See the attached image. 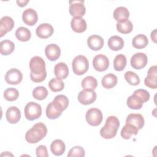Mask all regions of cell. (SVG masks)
I'll return each instance as SVG.
<instances>
[{
  "label": "cell",
  "instance_id": "cell-1",
  "mask_svg": "<svg viewBox=\"0 0 157 157\" xmlns=\"http://www.w3.org/2000/svg\"><path fill=\"white\" fill-rule=\"evenodd\" d=\"M47 133L45 124L39 122L36 123L25 134V140L29 144H36L41 140Z\"/></svg>",
  "mask_w": 157,
  "mask_h": 157
},
{
  "label": "cell",
  "instance_id": "cell-2",
  "mask_svg": "<svg viewBox=\"0 0 157 157\" xmlns=\"http://www.w3.org/2000/svg\"><path fill=\"white\" fill-rule=\"evenodd\" d=\"M120 121L115 116H109L105 123V125L100 129V135L102 137L110 139L113 138L120 126Z\"/></svg>",
  "mask_w": 157,
  "mask_h": 157
},
{
  "label": "cell",
  "instance_id": "cell-3",
  "mask_svg": "<svg viewBox=\"0 0 157 157\" xmlns=\"http://www.w3.org/2000/svg\"><path fill=\"white\" fill-rule=\"evenodd\" d=\"M72 67L75 74L82 75L86 73L88 69V60L86 57L83 55H77L72 61Z\"/></svg>",
  "mask_w": 157,
  "mask_h": 157
},
{
  "label": "cell",
  "instance_id": "cell-4",
  "mask_svg": "<svg viewBox=\"0 0 157 157\" xmlns=\"http://www.w3.org/2000/svg\"><path fill=\"white\" fill-rule=\"evenodd\" d=\"M25 115L27 120L33 121L39 118L42 115L41 105L35 102H29L24 109Z\"/></svg>",
  "mask_w": 157,
  "mask_h": 157
},
{
  "label": "cell",
  "instance_id": "cell-5",
  "mask_svg": "<svg viewBox=\"0 0 157 157\" xmlns=\"http://www.w3.org/2000/svg\"><path fill=\"white\" fill-rule=\"evenodd\" d=\"M87 123L94 126H98L102 121V113L98 108H91L86 111L85 115Z\"/></svg>",
  "mask_w": 157,
  "mask_h": 157
},
{
  "label": "cell",
  "instance_id": "cell-6",
  "mask_svg": "<svg viewBox=\"0 0 157 157\" xmlns=\"http://www.w3.org/2000/svg\"><path fill=\"white\" fill-rule=\"evenodd\" d=\"M29 68L31 72L38 75L42 74L46 72L45 63L42 58L39 56H33L29 61Z\"/></svg>",
  "mask_w": 157,
  "mask_h": 157
},
{
  "label": "cell",
  "instance_id": "cell-7",
  "mask_svg": "<svg viewBox=\"0 0 157 157\" xmlns=\"http://www.w3.org/2000/svg\"><path fill=\"white\" fill-rule=\"evenodd\" d=\"M69 12L73 17H82L86 12L83 0L69 1Z\"/></svg>",
  "mask_w": 157,
  "mask_h": 157
},
{
  "label": "cell",
  "instance_id": "cell-8",
  "mask_svg": "<svg viewBox=\"0 0 157 157\" xmlns=\"http://www.w3.org/2000/svg\"><path fill=\"white\" fill-rule=\"evenodd\" d=\"M96 93L94 90L83 89L78 94L79 102L83 105H88L94 102L96 99Z\"/></svg>",
  "mask_w": 157,
  "mask_h": 157
},
{
  "label": "cell",
  "instance_id": "cell-9",
  "mask_svg": "<svg viewBox=\"0 0 157 157\" xmlns=\"http://www.w3.org/2000/svg\"><path fill=\"white\" fill-rule=\"evenodd\" d=\"M93 66L94 69L97 71H105L109 66V60L105 55L98 54L93 58Z\"/></svg>",
  "mask_w": 157,
  "mask_h": 157
},
{
  "label": "cell",
  "instance_id": "cell-10",
  "mask_svg": "<svg viewBox=\"0 0 157 157\" xmlns=\"http://www.w3.org/2000/svg\"><path fill=\"white\" fill-rule=\"evenodd\" d=\"M23 78L21 72L16 69L12 68L7 71L5 75V80L8 84L17 85L20 83Z\"/></svg>",
  "mask_w": 157,
  "mask_h": 157
},
{
  "label": "cell",
  "instance_id": "cell-11",
  "mask_svg": "<svg viewBox=\"0 0 157 157\" xmlns=\"http://www.w3.org/2000/svg\"><path fill=\"white\" fill-rule=\"evenodd\" d=\"M147 56L144 53H136L131 58V65L135 69H141L147 64Z\"/></svg>",
  "mask_w": 157,
  "mask_h": 157
},
{
  "label": "cell",
  "instance_id": "cell-12",
  "mask_svg": "<svg viewBox=\"0 0 157 157\" xmlns=\"http://www.w3.org/2000/svg\"><path fill=\"white\" fill-rule=\"evenodd\" d=\"M157 67L156 66H151L147 72V76L145 78V85L152 89L157 88Z\"/></svg>",
  "mask_w": 157,
  "mask_h": 157
},
{
  "label": "cell",
  "instance_id": "cell-13",
  "mask_svg": "<svg viewBox=\"0 0 157 157\" xmlns=\"http://www.w3.org/2000/svg\"><path fill=\"white\" fill-rule=\"evenodd\" d=\"M23 22L29 26L34 25L38 20V15L35 10L32 8H28L22 13Z\"/></svg>",
  "mask_w": 157,
  "mask_h": 157
},
{
  "label": "cell",
  "instance_id": "cell-14",
  "mask_svg": "<svg viewBox=\"0 0 157 157\" xmlns=\"http://www.w3.org/2000/svg\"><path fill=\"white\" fill-rule=\"evenodd\" d=\"M45 53L47 58L52 61L57 60L61 55V49L59 47L55 44H50L46 46Z\"/></svg>",
  "mask_w": 157,
  "mask_h": 157
},
{
  "label": "cell",
  "instance_id": "cell-15",
  "mask_svg": "<svg viewBox=\"0 0 157 157\" xmlns=\"http://www.w3.org/2000/svg\"><path fill=\"white\" fill-rule=\"evenodd\" d=\"M53 26L47 23H44L39 25L36 30V35L42 39H47L50 37L53 34Z\"/></svg>",
  "mask_w": 157,
  "mask_h": 157
},
{
  "label": "cell",
  "instance_id": "cell-16",
  "mask_svg": "<svg viewBox=\"0 0 157 157\" xmlns=\"http://www.w3.org/2000/svg\"><path fill=\"white\" fill-rule=\"evenodd\" d=\"M52 103L57 111L62 113L63 111L69 105V99L66 96L59 94L55 97Z\"/></svg>",
  "mask_w": 157,
  "mask_h": 157
},
{
  "label": "cell",
  "instance_id": "cell-17",
  "mask_svg": "<svg viewBox=\"0 0 157 157\" xmlns=\"http://www.w3.org/2000/svg\"><path fill=\"white\" fill-rule=\"evenodd\" d=\"M145 123L144 118L141 114L130 113L126 119V124H130L137 128L139 130L141 129Z\"/></svg>",
  "mask_w": 157,
  "mask_h": 157
},
{
  "label": "cell",
  "instance_id": "cell-18",
  "mask_svg": "<svg viewBox=\"0 0 157 157\" xmlns=\"http://www.w3.org/2000/svg\"><path fill=\"white\" fill-rule=\"evenodd\" d=\"M14 26L13 20L9 17L4 16L0 20V37H2L7 33L10 31Z\"/></svg>",
  "mask_w": 157,
  "mask_h": 157
},
{
  "label": "cell",
  "instance_id": "cell-19",
  "mask_svg": "<svg viewBox=\"0 0 157 157\" xmlns=\"http://www.w3.org/2000/svg\"><path fill=\"white\" fill-rule=\"evenodd\" d=\"M6 119L11 124L17 123L21 118V112L17 107H9L6 113Z\"/></svg>",
  "mask_w": 157,
  "mask_h": 157
},
{
  "label": "cell",
  "instance_id": "cell-20",
  "mask_svg": "<svg viewBox=\"0 0 157 157\" xmlns=\"http://www.w3.org/2000/svg\"><path fill=\"white\" fill-rule=\"evenodd\" d=\"M87 44L92 50H99L104 45V39L99 35H91L87 39Z\"/></svg>",
  "mask_w": 157,
  "mask_h": 157
},
{
  "label": "cell",
  "instance_id": "cell-21",
  "mask_svg": "<svg viewBox=\"0 0 157 157\" xmlns=\"http://www.w3.org/2000/svg\"><path fill=\"white\" fill-rule=\"evenodd\" d=\"M113 17L118 23H123L128 20L129 12L128 9L123 6L117 7L113 12Z\"/></svg>",
  "mask_w": 157,
  "mask_h": 157
},
{
  "label": "cell",
  "instance_id": "cell-22",
  "mask_svg": "<svg viewBox=\"0 0 157 157\" xmlns=\"http://www.w3.org/2000/svg\"><path fill=\"white\" fill-rule=\"evenodd\" d=\"M71 28L76 33H83L86 29V21L82 17H73L71 21Z\"/></svg>",
  "mask_w": 157,
  "mask_h": 157
},
{
  "label": "cell",
  "instance_id": "cell-23",
  "mask_svg": "<svg viewBox=\"0 0 157 157\" xmlns=\"http://www.w3.org/2000/svg\"><path fill=\"white\" fill-rule=\"evenodd\" d=\"M54 74L58 78H66L69 75V69L67 64L63 62L57 63L54 67Z\"/></svg>",
  "mask_w": 157,
  "mask_h": 157
},
{
  "label": "cell",
  "instance_id": "cell-24",
  "mask_svg": "<svg viewBox=\"0 0 157 157\" xmlns=\"http://www.w3.org/2000/svg\"><path fill=\"white\" fill-rule=\"evenodd\" d=\"M50 150L53 155L56 156H61L65 151L66 145L62 140L56 139L52 142L50 145Z\"/></svg>",
  "mask_w": 157,
  "mask_h": 157
},
{
  "label": "cell",
  "instance_id": "cell-25",
  "mask_svg": "<svg viewBox=\"0 0 157 157\" xmlns=\"http://www.w3.org/2000/svg\"><path fill=\"white\" fill-rule=\"evenodd\" d=\"M144 102L136 94H132V95L129 96L126 101V104L128 107L131 109L134 110H139L140 109Z\"/></svg>",
  "mask_w": 157,
  "mask_h": 157
},
{
  "label": "cell",
  "instance_id": "cell-26",
  "mask_svg": "<svg viewBox=\"0 0 157 157\" xmlns=\"http://www.w3.org/2000/svg\"><path fill=\"white\" fill-rule=\"evenodd\" d=\"M107 44L110 49L112 50L118 51L123 47L124 40L120 36H112L109 39Z\"/></svg>",
  "mask_w": 157,
  "mask_h": 157
},
{
  "label": "cell",
  "instance_id": "cell-27",
  "mask_svg": "<svg viewBox=\"0 0 157 157\" xmlns=\"http://www.w3.org/2000/svg\"><path fill=\"white\" fill-rule=\"evenodd\" d=\"M118 82L117 77L112 73L105 75L101 80V83L103 87L107 89H110L114 87Z\"/></svg>",
  "mask_w": 157,
  "mask_h": 157
},
{
  "label": "cell",
  "instance_id": "cell-28",
  "mask_svg": "<svg viewBox=\"0 0 157 157\" xmlns=\"http://www.w3.org/2000/svg\"><path fill=\"white\" fill-rule=\"evenodd\" d=\"M139 129L130 124H126L121 130V136L124 139H129L132 136L137 134Z\"/></svg>",
  "mask_w": 157,
  "mask_h": 157
},
{
  "label": "cell",
  "instance_id": "cell-29",
  "mask_svg": "<svg viewBox=\"0 0 157 157\" xmlns=\"http://www.w3.org/2000/svg\"><path fill=\"white\" fill-rule=\"evenodd\" d=\"M15 49L14 43L10 40H4L0 42V53L2 55L11 54Z\"/></svg>",
  "mask_w": 157,
  "mask_h": 157
},
{
  "label": "cell",
  "instance_id": "cell-30",
  "mask_svg": "<svg viewBox=\"0 0 157 157\" xmlns=\"http://www.w3.org/2000/svg\"><path fill=\"white\" fill-rule=\"evenodd\" d=\"M148 44V38L144 34H137L132 39V45L134 48L137 49H142L145 48Z\"/></svg>",
  "mask_w": 157,
  "mask_h": 157
},
{
  "label": "cell",
  "instance_id": "cell-31",
  "mask_svg": "<svg viewBox=\"0 0 157 157\" xmlns=\"http://www.w3.org/2000/svg\"><path fill=\"white\" fill-rule=\"evenodd\" d=\"M15 35L17 39L21 42L28 41L31 37V33L29 29L23 26L18 28L15 31Z\"/></svg>",
  "mask_w": 157,
  "mask_h": 157
},
{
  "label": "cell",
  "instance_id": "cell-32",
  "mask_svg": "<svg viewBox=\"0 0 157 157\" xmlns=\"http://www.w3.org/2000/svg\"><path fill=\"white\" fill-rule=\"evenodd\" d=\"M126 65V58L123 54L117 55L113 60V67L115 71H123Z\"/></svg>",
  "mask_w": 157,
  "mask_h": 157
},
{
  "label": "cell",
  "instance_id": "cell-33",
  "mask_svg": "<svg viewBox=\"0 0 157 157\" xmlns=\"http://www.w3.org/2000/svg\"><path fill=\"white\" fill-rule=\"evenodd\" d=\"M82 86L83 89L94 90L98 85L97 80L93 76H87L82 81Z\"/></svg>",
  "mask_w": 157,
  "mask_h": 157
},
{
  "label": "cell",
  "instance_id": "cell-34",
  "mask_svg": "<svg viewBox=\"0 0 157 157\" xmlns=\"http://www.w3.org/2000/svg\"><path fill=\"white\" fill-rule=\"evenodd\" d=\"M49 88L53 92L62 91L64 87V83L63 80L58 78H53L48 82Z\"/></svg>",
  "mask_w": 157,
  "mask_h": 157
},
{
  "label": "cell",
  "instance_id": "cell-35",
  "mask_svg": "<svg viewBox=\"0 0 157 157\" xmlns=\"http://www.w3.org/2000/svg\"><path fill=\"white\" fill-rule=\"evenodd\" d=\"M33 96L37 100H43L48 95V91L47 88L43 86L36 87L33 91Z\"/></svg>",
  "mask_w": 157,
  "mask_h": 157
},
{
  "label": "cell",
  "instance_id": "cell-36",
  "mask_svg": "<svg viewBox=\"0 0 157 157\" xmlns=\"http://www.w3.org/2000/svg\"><path fill=\"white\" fill-rule=\"evenodd\" d=\"M116 26L117 31L122 34H128L131 33L133 29V25L129 20L123 23H117Z\"/></svg>",
  "mask_w": 157,
  "mask_h": 157
},
{
  "label": "cell",
  "instance_id": "cell-37",
  "mask_svg": "<svg viewBox=\"0 0 157 157\" xmlns=\"http://www.w3.org/2000/svg\"><path fill=\"white\" fill-rule=\"evenodd\" d=\"M124 76L126 82L131 85L136 86L139 85L140 83L139 77L134 72L130 71H127L125 72Z\"/></svg>",
  "mask_w": 157,
  "mask_h": 157
},
{
  "label": "cell",
  "instance_id": "cell-38",
  "mask_svg": "<svg viewBox=\"0 0 157 157\" xmlns=\"http://www.w3.org/2000/svg\"><path fill=\"white\" fill-rule=\"evenodd\" d=\"M19 96L18 91L14 88H8L4 92V97L8 101H14Z\"/></svg>",
  "mask_w": 157,
  "mask_h": 157
},
{
  "label": "cell",
  "instance_id": "cell-39",
  "mask_svg": "<svg viewBox=\"0 0 157 157\" xmlns=\"http://www.w3.org/2000/svg\"><path fill=\"white\" fill-rule=\"evenodd\" d=\"M46 115L47 117L49 118V119H52V120H54L56 119L57 118H58L61 114L62 113L57 111L54 107L52 105V102H50L47 107H46Z\"/></svg>",
  "mask_w": 157,
  "mask_h": 157
},
{
  "label": "cell",
  "instance_id": "cell-40",
  "mask_svg": "<svg viewBox=\"0 0 157 157\" xmlns=\"http://www.w3.org/2000/svg\"><path fill=\"white\" fill-rule=\"evenodd\" d=\"M85 150L82 147L75 146L69 150L67 154V156L68 157H73V156L83 157L85 156Z\"/></svg>",
  "mask_w": 157,
  "mask_h": 157
},
{
  "label": "cell",
  "instance_id": "cell-41",
  "mask_svg": "<svg viewBox=\"0 0 157 157\" xmlns=\"http://www.w3.org/2000/svg\"><path fill=\"white\" fill-rule=\"evenodd\" d=\"M133 93L136 94L137 96H138L144 102H145L147 101H148V99L150 98L149 92L144 89L136 90Z\"/></svg>",
  "mask_w": 157,
  "mask_h": 157
},
{
  "label": "cell",
  "instance_id": "cell-42",
  "mask_svg": "<svg viewBox=\"0 0 157 157\" xmlns=\"http://www.w3.org/2000/svg\"><path fill=\"white\" fill-rule=\"evenodd\" d=\"M36 156L37 157H48V154L46 146L40 145L38 146L36 150Z\"/></svg>",
  "mask_w": 157,
  "mask_h": 157
},
{
  "label": "cell",
  "instance_id": "cell-43",
  "mask_svg": "<svg viewBox=\"0 0 157 157\" xmlns=\"http://www.w3.org/2000/svg\"><path fill=\"white\" fill-rule=\"evenodd\" d=\"M47 77V72L42 74H38L36 75L33 73H30V77L32 81L36 83H39L43 82Z\"/></svg>",
  "mask_w": 157,
  "mask_h": 157
},
{
  "label": "cell",
  "instance_id": "cell-44",
  "mask_svg": "<svg viewBox=\"0 0 157 157\" xmlns=\"http://www.w3.org/2000/svg\"><path fill=\"white\" fill-rule=\"evenodd\" d=\"M17 3L20 7H24L29 2V0H17Z\"/></svg>",
  "mask_w": 157,
  "mask_h": 157
},
{
  "label": "cell",
  "instance_id": "cell-45",
  "mask_svg": "<svg viewBox=\"0 0 157 157\" xmlns=\"http://www.w3.org/2000/svg\"><path fill=\"white\" fill-rule=\"evenodd\" d=\"M150 37H151V40H153V41L156 43V29H154V30L151 33Z\"/></svg>",
  "mask_w": 157,
  "mask_h": 157
}]
</instances>
